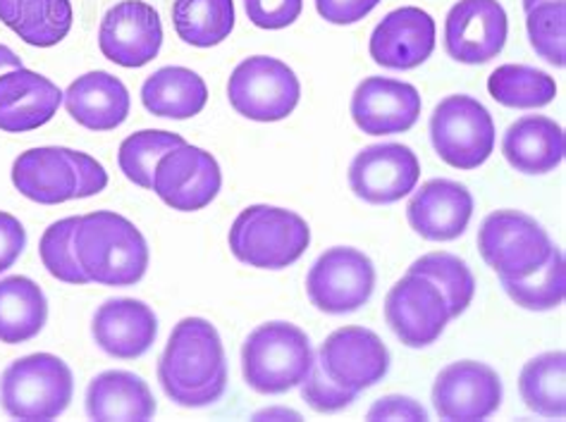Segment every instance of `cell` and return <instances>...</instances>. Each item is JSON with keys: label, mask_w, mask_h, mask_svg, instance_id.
<instances>
[{"label": "cell", "mask_w": 566, "mask_h": 422, "mask_svg": "<svg viewBox=\"0 0 566 422\" xmlns=\"http://www.w3.org/2000/svg\"><path fill=\"white\" fill-rule=\"evenodd\" d=\"M311 230L294 210L249 205L230 230V251L240 263L259 270H285L302 259Z\"/></svg>", "instance_id": "cell-4"}, {"label": "cell", "mask_w": 566, "mask_h": 422, "mask_svg": "<svg viewBox=\"0 0 566 422\" xmlns=\"http://www.w3.org/2000/svg\"><path fill=\"white\" fill-rule=\"evenodd\" d=\"M72 249L88 282L132 286L146 275L148 244L144 234L113 210L82 215L72 234Z\"/></svg>", "instance_id": "cell-2"}, {"label": "cell", "mask_w": 566, "mask_h": 422, "mask_svg": "<svg viewBox=\"0 0 566 422\" xmlns=\"http://www.w3.org/2000/svg\"><path fill=\"white\" fill-rule=\"evenodd\" d=\"M256 418H294V420H300V413H294V411H263Z\"/></svg>", "instance_id": "cell-45"}, {"label": "cell", "mask_w": 566, "mask_h": 422, "mask_svg": "<svg viewBox=\"0 0 566 422\" xmlns=\"http://www.w3.org/2000/svg\"><path fill=\"white\" fill-rule=\"evenodd\" d=\"M488 92L504 108H545L557 96V84L547 72L528 65H502L488 80Z\"/></svg>", "instance_id": "cell-30"}, {"label": "cell", "mask_w": 566, "mask_h": 422, "mask_svg": "<svg viewBox=\"0 0 566 422\" xmlns=\"http://www.w3.org/2000/svg\"><path fill=\"white\" fill-rule=\"evenodd\" d=\"M409 273L421 275L438 286L452 318H459V315L471 306V300L475 296V279L471 267L461 261L459 255L444 251L421 255L419 261H413Z\"/></svg>", "instance_id": "cell-32"}, {"label": "cell", "mask_w": 566, "mask_h": 422, "mask_svg": "<svg viewBox=\"0 0 566 422\" xmlns=\"http://www.w3.org/2000/svg\"><path fill=\"white\" fill-rule=\"evenodd\" d=\"M521 399L543 418L566 415V356L549 351L528 360L518 377Z\"/></svg>", "instance_id": "cell-28"}, {"label": "cell", "mask_w": 566, "mask_h": 422, "mask_svg": "<svg viewBox=\"0 0 566 422\" xmlns=\"http://www.w3.org/2000/svg\"><path fill=\"white\" fill-rule=\"evenodd\" d=\"M368 420H428V413L409 397H385L374 403Z\"/></svg>", "instance_id": "cell-42"}, {"label": "cell", "mask_w": 566, "mask_h": 422, "mask_svg": "<svg viewBox=\"0 0 566 422\" xmlns=\"http://www.w3.org/2000/svg\"><path fill=\"white\" fill-rule=\"evenodd\" d=\"M376 289V267L366 253L352 246L327 249L306 277L308 300L321 313L345 315L366 306Z\"/></svg>", "instance_id": "cell-9"}, {"label": "cell", "mask_w": 566, "mask_h": 422, "mask_svg": "<svg viewBox=\"0 0 566 422\" xmlns=\"http://www.w3.org/2000/svg\"><path fill=\"white\" fill-rule=\"evenodd\" d=\"M208 88L187 67H160L142 86L144 108L156 117L189 119L206 108Z\"/></svg>", "instance_id": "cell-26"}, {"label": "cell", "mask_w": 566, "mask_h": 422, "mask_svg": "<svg viewBox=\"0 0 566 422\" xmlns=\"http://www.w3.org/2000/svg\"><path fill=\"white\" fill-rule=\"evenodd\" d=\"M479 251L500 279H516L531 275L547 261L553 241L531 215L497 210L481 224Z\"/></svg>", "instance_id": "cell-8"}, {"label": "cell", "mask_w": 566, "mask_h": 422, "mask_svg": "<svg viewBox=\"0 0 566 422\" xmlns=\"http://www.w3.org/2000/svg\"><path fill=\"white\" fill-rule=\"evenodd\" d=\"M92 335L101 351L120 360H134L154 346L158 318L144 300L111 298L96 310Z\"/></svg>", "instance_id": "cell-20"}, {"label": "cell", "mask_w": 566, "mask_h": 422, "mask_svg": "<svg viewBox=\"0 0 566 422\" xmlns=\"http://www.w3.org/2000/svg\"><path fill=\"white\" fill-rule=\"evenodd\" d=\"M385 320L409 349H426L440 339L452 315L433 282L407 273L385 298Z\"/></svg>", "instance_id": "cell-11"}, {"label": "cell", "mask_w": 566, "mask_h": 422, "mask_svg": "<svg viewBox=\"0 0 566 422\" xmlns=\"http://www.w3.org/2000/svg\"><path fill=\"white\" fill-rule=\"evenodd\" d=\"M436 51V20L421 8L385 14L370 36V57L387 70H416Z\"/></svg>", "instance_id": "cell-18"}, {"label": "cell", "mask_w": 566, "mask_h": 422, "mask_svg": "<svg viewBox=\"0 0 566 422\" xmlns=\"http://www.w3.org/2000/svg\"><path fill=\"white\" fill-rule=\"evenodd\" d=\"M430 141L436 154L452 168H481L495 150L493 115L473 96H447L430 115Z\"/></svg>", "instance_id": "cell-6"}, {"label": "cell", "mask_w": 566, "mask_h": 422, "mask_svg": "<svg viewBox=\"0 0 566 422\" xmlns=\"http://www.w3.org/2000/svg\"><path fill=\"white\" fill-rule=\"evenodd\" d=\"M86 415L92 420H151L156 399L144 377L108 370L94 377L86 389Z\"/></svg>", "instance_id": "cell-25"}, {"label": "cell", "mask_w": 566, "mask_h": 422, "mask_svg": "<svg viewBox=\"0 0 566 422\" xmlns=\"http://www.w3.org/2000/svg\"><path fill=\"white\" fill-rule=\"evenodd\" d=\"M506 12L497 0H459L444 22V51L457 63L483 65L506 43Z\"/></svg>", "instance_id": "cell-13"}, {"label": "cell", "mask_w": 566, "mask_h": 422, "mask_svg": "<svg viewBox=\"0 0 566 422\" xmlns=\"http://www.w3.org/2000/svg\"><path fill=\"white\" fill-rule=\"evenodd\" d=\"M502 286L514 304L526 310L541 313L559 308L566 294L564 253L557 246H553L547 261L538 270H533L526 277L502 279Z\"/></svg>", "instance_id": "cell-31"}, {"label": "cell", "mask_w": 566, "mask_h": 422, "mask_svg": "<svg viewBox=\"0 0 566 422\" xmlns=\"http://www.w3.org/2000/svg\"><path fill=\"white\" fill-rule=\"evenodd\" d=\"M564 129L545 115H526L504 131L502 154L516 172L547 175L564 160Z\"/></svg>", "instance_id": "cell-24"}, {"label": "cell", "mask_w": 566, "mask_h": 422, "mask_svg": "<svg viewBox=\"0 0 566 422\" xmlns=\"http://www.w3.org/2000/svg\"><path fill=\"white\" fill-rule=\"evenodd\" d=\"M228 96L232 108L256 123H277L300 105L302 84L277 57L253 55L234 67Z\"/></svg>", "instance_id": "cell-7"}, {"label": "cell", "mask_w": 566, "mask_h": 422, "mask_svg": "<svg viewBox=\"0 0 566 422\" xmlns=\"http://www.w3.org/2000/svg\"><path fill=\"white\" fill-rule=\"evenodd\" d=\"M300 387H302V399L316 413H339L356 399V391L339 387L335 380H331L327 372L321 368L318 360H314L306 380Z\"/></svg>", "instance_id": "cell-37"}, {"label": "cell", "mask_w": 566, "mask_h": 422, "mask_svg": "<svg viewBox=\"0 0 566 422\" xmlns=\"http://www.w3.org/2000/svg\"><path fill=\"white\" fill-rule=\"evenodd\" d=\"M65 154L72 162L74 179H77V199H88L108 187V172L96 158L72 148H65Z\"/></svg>", "instance_id": "cell-39"}, {"label": "cell", "mask_w": 566, "mask_h": 422, "mask_svg": "<svg viewBox=\"0 0 566 422\" xmlns=\"http://www.w3.org/2000/svg\"><path fill=\"white\" fill-rule=\"evenodd\" d=\"M473 215L471 191L452 179H430L411 196L407 218L411 230L428 241H454Z\"/></svg>", "instance_id": "cell-19"}, {"label": "cell", "mask_w": 566, "mask_h": 422, "mask_svg": "<svg viewBox=\"0 0 566 422\" xmlns=\"http://www.w3.org/2000/svg\"><path fill=\"white\" fill-rule=\"evenodd\" d=\"M12 184L24 199L57 205L77 199V179L65 148L43 146L24 150L12 165Z\"/></svg>", "instance_id": "cell-23"}, {"label": "cell", "mask_w": 566, "mask_h": 422, "mask_svg": "<svg viewBox=\"0 0 566 422\" xmlns=\"http://www.w3.org/2000/svg\"><path fill=\"white\" fill-rule=\"evenodd\" d=\"M77 222L80 218H65L53 222L51 228L43 232L39 244L43 267L49 270L51 277L65 284H88V277L84 275V270L72 249V234L74 228H77Z\"/></svg>", "instance_id": "cell-36"}, {"label": "cell", "mask_w": 566, "mask_h": 422, "mask_svg": "<svg viewBox=\"0 0 566 422\" xmlns=\"http://www.w3.org/2000/svg\"><path fill=\"white\" fill-rule=\"evenodd\" d=\"M318 363L331 380L359 394L382 382L390 370V351L376 331L366 327H342L321 346Z\"/></svg>", "instance_id": "cell-14"}, {"label": "cell", "mask_w": 566, "mask_h": 422, "mask_svg": "<svg viewBox=\"0 0 566 422\" xmlns=\"http://www.w3.org/2000/svg\"><path fill=\"white\" fill-rule=\"evenodd\" d=\"M172 24L177 36L189 46H218L234 29V3L232 0H175Z\"/></svg>", "instance_id": "cell-29"}, {"label": "cell", "mask_w": 566, "mask_h": 422, "mask_svg": "<svg viewBox=\"0 0 566 422\" xmlns=\"http://www.w3.org/2000/svg\"><path fill=\"white\" fill-rule=\"evenodd\" d=\"M20 67H24L22 65V57L14 53V51H10L8 46H3V43H0V74L12 72V70H20Z\"/></svg>", "instance_id": "cell-43"}, {"label": "cell", "mask_w": 566, "mask_h": 422, "mask_svg": "<svg viewBox=\"0 0 566 422\" xmlns=\"http://www.w3.org/2000/svg\"><path fill=\"white\" fill-rule=\"evenodd\" d=\"M541 3H553V0H524V10L528 12V10H533L535 6H541Z\"/></svg>", "instance_id": "cell-46"}, {"label": "cell", "mask_w": 566, "mask_h": 422, "mask_svg": "<svg viewBox=\"0 0 566 422\" xmlns=\"http://www.w3.org/2000/svg\"><path fill=\"white\" fill-rule=\"evenodd\" d=\"M74 394L72 370L53 354H32L10 363L0 377V403L10 418L53 420Z\"/></svg>", "instance_id": "cell-5"}, {"label": "cell", "mask_w": 566, "mask_h": 422, "mask_svg": "<svg viewBox=\"0 0 566 422\" xmlns=\"http://www.w3.org/2000/svg\"><path fill=\"white\" fill-rule=\"evenodd\" d=\"M98 46L111 63L120 67L148 65L163 46L160 14L142 0H123L103 18Z\"/></svg>", "instance_id": "cell-15"}, {"label": "cell", "mask_w": 566, "mask_h": 422, "mask_svg": "<svg viewBox=\"0 0 566 422\" xmlns=\"http://www.w3.org/2000/svg\"><path fill=\"white\" fill-rule=\"evenodd\" d=\"M421 177V162L409 146L378 144L364 148L349 168V187L370 205H390L409 196Z\"/></svg>", "instance_id": "cell-12"}, {"label": "cell", "mask_w": 566, "mask_h": 422, "mask_svg": "<svg viewBox=\"0 0 566 422\" xmlns=\"http://www.w3.org/2000/svg\"><path fill=\"white\" fill-rule=\"evenodd\" d=\"M29 46H57L72 29L70 0H22L18 20L10 27Z\"/></svg>", "instance_id": "cell-33"}, {"label": "cell", "mask_w": 566, "mask_h": 422, "mask_svg": "<svg viewBox=\"0 0 566 422\" xmlns=\"http://www.w3.org/2000/svg\"><path fill=\"white\" fill-rule=\"evenodd\" d=\"M63 96L61 88L39 72L20 67L0 74V129L22 134L49 125Z\"/></svg>", "instance_id": "cell-21"}, {"label": "cell", "mask_w": 566, "mask_h": 422, "mask_svg": "<svg viewBox=\"0 0 566 422\" xmlns=\"http://www.w3.org/2000/svg\"><path fill=\"white\" fill-rule=\"evenodd\" d=\"M531 46L549 65H566V0L541 3L526 12Z\"/></svg>", "instance_id": "cell-35"}, {"label": "cell", "mask_w": 566, "mask_h": 422, "mask_svg": "<svg viewBox=\"0 0 566 422\" xmlns=\"http://www.w3.org/2000/svg\"><path fill=\"white\" fill-rule=\"evenodd\" d=\"M20 6H22V0H0V22L12 27L14 20H18Z\"/></svg>", "instance_id": "cell-44"}, {"label": "cell", "mask_w": 566, "mask_h": 422, "mask_svg": "<svg viewBox=\"0 0 566 422\" xmlns=\"http://www.w3.org/2000/svg\"><path fill=\"white\" fill-rule=\"evenodd\" d=\"M249 20L261 29H285L300 20L304 0H244Z\"/></svg>", "instance_id": "cell-38"}, {"label": "cell", "mask_w": 566, "mask_h": 422, "mask_svg": "<svg viewBox=\"0 0 566 422\" xmlns=\"http://www.w3.org/2000/svg\"><path fill=\"white\" fill-rule=\"evenodd\" d=\"M185 139L175 131L163 129H144L132 134L120 146L117 162H120L123 175L132 184L142 189H154V172L158 160L168 154V150L182 146Z\"/></svg>", "instance_id": "cell-34"}, {"label": "cell", "mask_w": 566, "mask_h": 422, "mask_svg": "<svg viewBox=\"0 0 566 422\" xmlns=\"http://www.w3.org/2000/svg\"><path fill=\"white\" fill-rule=\"evenodd\" d=\"M500 403V374L475 360H459L447 366L433 384V405L442 420H485L497 413Z\"/></svg>", "instance_id": "cell-16"}, {"label": "cell", "mask_w": 566, "mask_h": 422, "mask_svg": "<svg viewBox=\"0 0 566 422\" xmlns=\"http://www.w3.org/2000/svg\"><path fill=\"white\" fill-rule=\"evenodd\" d=\"M158 382L185 409L218 403L228 389V360L218 329L203 318L177 323L158 360Z\"/></svg>", "instance_id": "cell-1"}, {"label": "cell", "mask_w": 566, "mask_h": 422, "mask_svg": "<svg viewBox=\"0 0 566 422\" xmlns=\"http://www.w3.org/2000/svg\"><path fill=\"white\" fill-rule=\"evenodd\" d=\"M314 351L302 327L292 323H265L244 341V382L265 397H277L300 387L314 366Z\"/></svg>", "instance_id": "cell-3"}, {"label": "cell", "mask_w": 566, "mask_h": 422, "mask_svg": "<svg viewBox=\"0 0 566 422\" xmlns=\"http://www.w3.org/2000/svg\"><path fill=\"white\" fill-rule=\"evenodd\" d=\"M49 320V300L41 286L22 275L0 279V341L24 344Z\"/></svg>", "instance_id": "cell-27"}, {"label": "cell", "mask_w": 566, "mask_h": 422, "mask_svg": "<svg viewBox=\"0 0 566 422\" xmlns=\"http://www.w3.org/2000/svg\"><path fill=\"white\" fill-rule=\"evenodd\" d=\"M222 187L218 160L203 148L182 144L168 150L156 165L154 191L180 213H197L216 201Z\"/></svg>", "instance_id": "cell-10"}, {"label": "cell", "mask_w": 566, "mask_h": 422, "mask_svg": "<svg viewBox=\"0 0 566 422\" xmlns=\"http://www.w3.org/2000/svg\"><path fill=\"white\" fill-rule=\"evenodd\" d=\"M77 125L92 131H113L129 115L127 86L108 72H88L74 80L63 96Z\"/></svg>", "instance_id": "cell-22"}, {"label": "cell", "mask_w": 566, "mask_h": 422, "mask_svg": "<svg viewBox=\"0 0 566 422\" xmlns=\"http://www.w3.org/2000/svg\"><path fill=\"white\" fill-rule=\"evenodd\" d=\"M27 246V232L22 222L0 210V273H6L8 267L18 263L20 255Z\"/></svg>", "instance_id": "cell-41"}, {"label": "cell", "mask_w": 566, "mask_h": 422, "mask_svg": "<svg viewBox=\"0 0 566 422\" xmlns=\"http://www.w3.org/2000/svg\"><path fill=\"white\" fill-rule=\"evenodd\" d=\"M380 0H316V10L331 24H354L364 20Z\"/></svg>", "instance_id": "cell-40"}, {"label": "cell", "mask_w": 566, "mask_h": 422, "mask_svg": "<svg viewBox=\"0 0 566 422\" xmlns=\"http://www.w3.org/2000/svg\"><path fill=\"white\" fill-rule=\"evenodd\" d=\"M352 117L356 127L370 137L405 134L421 117V94L407 82L368 77L352 96Z\"/></svg>", "instance_id": "cell-17"}]
</instances>
